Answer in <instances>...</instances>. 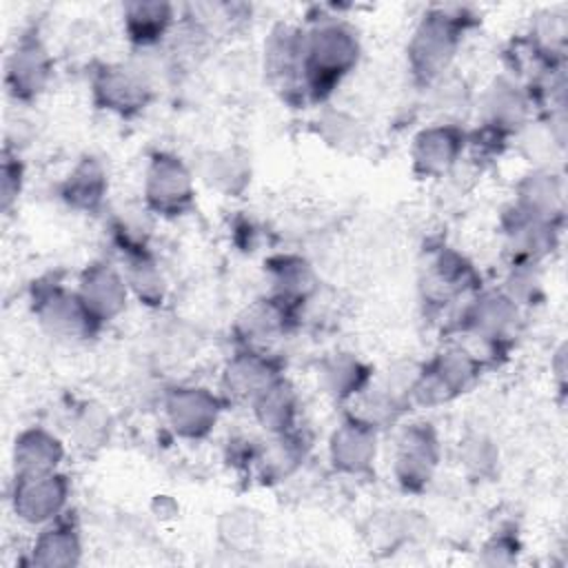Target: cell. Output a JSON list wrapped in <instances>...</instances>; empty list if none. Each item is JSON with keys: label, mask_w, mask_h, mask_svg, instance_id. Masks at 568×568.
<instances>
[{"label": "cell", "mask_w": 568, "mask_h": 568, "mask_svg": "<svg viewBox=\"0 0 568 568\" xmlns=\"http://www.w3.org/2000/svg\"><path fill=\"white\" fill-rule=\"evenodd\" d=\"M362 58L357 31L339 18H317L304 29V75L302 93L324 102Z\"/></svg>", "instance_id": "1"}, {"label": "cell", "mask_w": 568, "mask_h": 568, "mask_svg": "<svg viewBox=\"0 0 568 568\" xmlns=\"http://www.w3.org/2000/svg\"><path fill=\"white\" fill-rule=\"evenodd\" d=\"M466 31V16L462 9L433 7L415 24L406 60L413 80L428 89L450 73Z\"/></svg>", "instance_id": "2"}, {"label": "cell", "mask_w": 568, "mask_h": 568, "mask_svg": "<svg viewBox=\"0 0 568 568\" xmlns=\"http://www.w3.org/2000/svg\"><path fill=\"white\" fill-rule=\"evenodd\" d=\"M481 366L484 362L462 342L442 348L430 362L422 364L410 404L430 408L459 397L477 382Z\"/></svg>", "instance_id": "3"}, {"label": "cell", "mask_w": 568, "mask_h": 568, "mask_svg": "<svg viewBox=\"0 0 568 568\" xmlns=\"http://www.w3.org/2000/svg\"><path fill=\"white\" fill-rule=\"evenodd\" d=\"M521 308L499 291L477 293L459 315V333L468 337V344H479L488 355H497L519 333Z\"/></svg>", "instance_id": "4"}, {"label": "cell", "mask_w": 568, "mask_h": 568, "mask_svg": "<svg viewBox=\"0 0 568 568\" xmlns=\"http://www.w3.org/2000/svg\"><path fill=\"white\" fill-rule=\"evenodd\" d=\"M142 195L146 211L178 217L195 202V175L180 155L158 151L146 164Z\"/></svg>", "instance_id": "5"}, {"label": "cell", "mask_w": 568, "mask_h": 568, "mask_svg": "<svg viewBox=\"0 0 568 568\" xmlns=\"http://www.w3.org/2000/svg\"><path fill=\"white\" fill-rule=\"evenodd\" d=\"M93 102L120 118L142 113L153 100V78L140 62L102 64L91 78Z\"/></svg>", "instance_id": "6"}, {"label": "cell", "mask_w": 568, "mask_h": 568, "mask_svg": "<svg viewBox=\"0 0 568 568\" xmlns=\"http://www.w3.org/2000/svg\"><path fill=\"white\" fill-rule=\"evenodd\" d=\"M33 315L44 333L67 342L89 339L98 333V324L82 304L75 288H67L58 282L36 284L33 288Z\"/></svg>", "instance_id": "7"}, {"label": "cell", "mask_w": 568, "mask_h": 568, "mask_svg": "<svg viewBox=\"0 0 568 568\" xmlns=\"http://www.w3.org/2000/svg\"><path fill=\"white\" fill-rule=\"evenodd\" d=\"M442 459L437 430L428 422L406 424L393 446V477L408 493H422L433 481Z\"/></svg>", "instance_id": "8"}, {"label": "cell", "mask_w": 568, "mask_h": 568, "mask_svg": "<svg viewBox=\"0 0 568 568\" xmlns=\"http://www.w3.org/2000/svg\"><path fill=\"white\" fill-rule=\"evenodd\" d=\"M224 408V397L200 384H178L164 393L162 410L171 430L189 442L213 433Z\"/></svg>", "instance_id": "9"}, {"label": "cell", "mask_w": 568, "mask_h": 568, "mask_svg": "<svg viewBox=\"0 0 568 568\" xmlns=\"http://www.w3.org/2000/svg\"><path fill=\"white\" fill-rule=\"evenodd\" d=\"M69 479L60 470L13 477L11 508L22 524L42 528L62 517L69 504Z\"/></svg>", "instance_id": "10"}, {"label": "cell", "mask_w": 568, "mask_h": 568, "mask_svg": "<svg viewBox=\"0 0 568 568\" xmlns=\"http://www.w3.org/2000/svg\"><path fill=\"white\" fill-rule=\"evenodd\" d=\"M51 78H53V58L44 40L40 38L38 29L24 31L16 40L7 58L4 82L9 93L18 102H31L44 93Z\"/></svg>", "instance_id": "11"}, {"label": "cell", "mask_w": 568, "mask_h": 568, "mask_svg": "<svg viewBox=\"0 0 568 568\" xmlns=\"http://www.w3.org/2000/svg\"><path fill=\"white\" fill-rule=\"evenodd\" d=\"M477 109L481 131L497 140H506L530 124L532 95L517 82L499 78L486 87Z\"/></svg>", "instance_id": "12"}, {"label": "cell", "mask_w": 568, "mask_h": 568, "mask_svg": "<svg viewBox=\"0 0 568 568\" xmlns=\"http://www.w3.org/2000/svg\"><path fill=\"white\" fill-rule=\"evenodd\" d=\"M468 144L466 131L457 122H433L419 129L410 144L413 171L422 178L448 175L464 155Z\"/></svg>", "instance_id": "13"}, {"label": "cell", "mask_w": 568, "mask_h": 568, "mask_svg": "<svg viewBox=\"0 0 568 568\" xmlns=\"http://www.w3.org/2000/svg\"><path fill=\"white\" fill-rule=\"evenodd\" d=\"M75 291L98 326L118 320L126 311L131 300L124 273L102 260L84 266L78 277Z\"/></svg>", "instance_id": "14"}, {"label": "cell", "mask_w": 568, "mask_h": 568, "mask_svg": "<svg viewBox=\"0 0 568 568\" xmlns=\"http://www.w3.org/2000/svg\"><path fill=\"white\" fill-rule=\"evenodd\" d=\"M277 377H282L280 366L264 348L240 346L226 359L220 386L226 402L251 404Z\"/></svg>", "instance_id": "15"}, {"label": "cell", "mask_w": 568, "mask_h": 568, "mask_svg": "<svg viewBox=\"0 0 568 568\" xmlns=\"http://www.w3.org/2000/svg\"><path fill=\"white\" fill-rule=\"evenodd\" d=\"M379 430L353 415H346L328 437V462L339 475L362 477L375 466Z\"/></svg>", "instance_id": "16"}, {"label": "cell", "mask_w": 568, "mask_h": 568, "mask_svg": "<svg viewBox=\"0 0 568 568\" xmlns=\"http://www.w3.org/2000/svg\"><path fill=\"white\" fill-rule=\"evenodd\" d=\"M504 237L513 264H539L557 246V222L510 206L504 215Z\"/></svg>", "instance_id": "17"}, {"label": "cell", "mask_w": 568, "mask_h": 568, "mask_svg": "<svg viewBox=\"0 0 568 568\" xmlns=\"http://www.w3.org/2000/svg\"><path fill=\"white\" fill-rule=\"evenodd\" d=\"M264 73L282 91H302L304 29L275 24L264 40Z\"/></svg>", "instance_id": "18"}, {"label": "cell", "mask_w": 568, "mask_h": 568, "mask_svg": "<svg viewBox=\"0 0 568 568\" xmlns=\"http://www.w3.org/2000/svg\"><path fill=\"white\" fill-rule=\"evenodd\" d=\"M67 450L62 439L44 426H29L16 435L11 448L13 477L44 475L60 470Z\"/></svg>", "instance_id": "19"}, {"label": "cell", "mask_w": 568, "mask_h": 568, "mask_svg": "<svg viewBox=\"0 0 568 568\" xmlns=\"http://www.w3.org/2000/svg\"><path fill=\"white\" fill-rule=\"evenodd\" d=\"M515 206L521 211L559 222L564 215V180L557 171L550 166H535L521 180L515 189Z\"/></svg>", "instance_id": "20"}, {"label": "cell", "mask_w": 568, "mask_h": 568, "mask_svg": "<svg viewBox=\"0 0 568 568\" xmlns=\"http://www.w3.org/2000/svg\"><path fill=\"white\" fill-rule=\"evenodd\" d=\"M175 20V7L160 0H135L122 7V27L129 42L149 51L158 47L171 31Z\"/></svg>", "instance_id": "21"}, {"label": "cell", "mask_w": 568, "mask_h": 568, "mask_svg": "<svg viewBox=\"0 0 568 568\" xmlns=\"http://www.w3.org/2000/svg\"><path fill=\"white\" fill-rule=\"evenodd\" d=\"M293 317H295V306L286 304L284 300L275 295L257 300L237 320L240 344L262 348L264 342L277 339L282 333H286Z\"/></svg>", "instance_id": "22"}, {"label": "cell", "mask_w": 568, "mask_h": 568, "mask_svg": "<svg viewBox=\"0 0 568 568\" xmlns=\"http://www.w3.org/2000/svg\"><path fill=\"white\" fill-rule=\"evenodd\" d=\"M82 559V539L73 521L55 519L40 528L31 550L29 564L38 568H73Z\"/></svg>", "instance_id": "23"}, {"label": "cell", "mask_w": 568, "mask_h": 568, "mask_svg": "<svg viewBox=\"0 0 568 568\" xmlns=\"http://www.w3.org/2000/svg\"><path fill=\"white\" fill-rule=\"evenodd\" d=\"M248 406L253 419L266 435H282L297 428L300 395L284 375L266 386Z\"/></svg>", "instance_id": "24"}, {"label": "cell", "mask_w": 568, "mask_h": 568, "mask_svg": "<svg viewBox=\"0 0 568 568\" xmlns=\"http://www.w3.org/2000/svg\"><path fill=\"white\" fill-rule=\"evenodd\" d=\"M109 191V178L100 160L80 158L60 184V197L67 206L82 213H93L102 206Z\"/></svg>", "instance_id": "25"}, {"label": "cell", "mask_w": 568, "mask_h": 568, "mask_svg": "<svg viewBox=\"0 0 568 568\" xmlns=\"http://www.w3.org/2000/svg\"><path fill=\"white\" fill-rule=\"evenodd\" d=\"M304 457L306 442L295 428L282 435H271V439L262 448H257L253 462L264 481H282L302 466Z\"/></svg>", "instance_id": "26"}, {"label": "cell", "mask_w": 568, "mask_h": 568, "mask_svg": "<svg viewBox=\"0 0 568 568\" xmlns=\"http://www.w3.org/2000/svg\"><path fill=\"white\" fill-rule=\"evenodd\" d=\"M202 180L220 193L240 195L251 180L248 158L237 149H217L204 155L200 164Z\"/></svg>", "instance_id": "27"}, {"label": "cell", "mask_w": 568, "mask_h": 568, "mask_svg": "<svg viewBox=\"0 0 568 568\" xmlns=\"http://www.w3.org/2000/svg\"><path fill=\"white\" fill-rule=\"evenodd\" d=\"M126 264L122 268L129 284L131 297L149 308H160L166 300V280L160 264L151 257L146 248L124 253Z\"/></svg>", "instance_id": "28"}, {"label": "cell", "mask_w": 568, "mask_h": 568, "mask_svg": "<svg viewBox=\"0 0 568 568\" xmlns=\"http://www.w3.org/2000/svg\"><path fill=\"white\" fill-rule=\"evenodd\" d=\"M320 379L324 390L339 402H351L373 382L368 366L351 353L328 357L320 368Z\"/></svg>", "instance_id": "29"}, {"label": "cell", "mask_w": 568, "mask_h": 568, "mask_svg": "<svg viewBox=\"0 0 568 568\" xmlns=\"http://www.w3.org/2000/svg\"><path fill=\"white\" fill-rule=\"evenodd\" d=\"M271 282L275 297L284 300L291 306H300L315 288L313 268L293 255H282L271 262Z\"/></svg>", "instance_id": "30"}, {"label": "cell", "mask_w": 568, "mask_h": 568, "mask_svg": "<svg viewBox=\"0 0 568 568\" xmlns=\"http://www.w3.org/2000/svg\"><path fill=\"white\" fill-rule=\"evenodd\" d=\"M220 539L233 550H248L260 539V519L248 508H231L220 517Z\"/></svg>", "instance_id": "31"}, {"label": "cell", "mask_w": 568, "mask_h": 568, "mask_svg": "<svg viewBox=\"0 0 568 568\" xmlns=\"http://www.w3.org/2000/svg\"><path fill=\"white\" fill-rule=\"evenodd\" d=\"M317 124H320L317 129H320L322 138L326 140V144H331L339 151H353L364 140L362 124L346 111H339V109L324 111L322 118L317 120Z\"/></svg>", "instance_id": "32"}, {"label": "cell", "mask_w": 568, "mask_h": 568, "mask_svg": "<svg viewBox=\"0 0 568 568\" xmlns=\"http://www.w3.org/2000/svg\"><path fill=\"white\" fill-rule=\"evenodd\" d=\"M499 450L486 435H468L459 446V464L473 477H486L495 470Z\"/></svg>", "instance_id": "33"}, {"label": "cell", "mask_w": 568, "mask_h": 568, "mask_svg": "<svg viewBox=\"0 0 568 568\" xmlns=\"http://www.w3.org/2000/svg\"><path fill=\"white\" fill-rule=\"evenodd\" d=\"M109 430H111V417H109V413L102 410V406L87 404L75 415L73 437L82 448L102 446L109 439Z\"/></svg>", "instance_id": "34"}, {"label": "cell", "mask_w": 568, "mask_h": 568, "mask_svg": "<svg viewBox=\"0 0 568 568\" xmlns=\"http://www.w3.org/2000/svg\"><path fill=\"white\" fill-rule=\"evenodd\" d=\"M539 291H541V282L535 264H510L501 293H506L521 308V306L535 304V300L539 297Z\"/></svg>", "instance_id": "35"}, {"label": "cell", "mask_w": 568, "mask_h": 568, "mask_svg": "<svg viewBox=\"0 0 568 568\" xmlns=\"http://www.w3.org/2000/svg\"><path fill=\"white\" fill-rule=\"evenodd\" d=\"M24 184V166L18 158V151H11V146H4L2 153V169H0V200L2 211L7 213L20 197Z\"/></svg>", "instance_id": "36"}, {"label": "cell", "mask_w": 568, "mask_h": 568, "mask_svg": "<svg viewBox=\"0 0 568 568\" xmlns=\"http://www.w3.org/2000/svg\"><path fill=\"white\" fill-rule=\"evenodd\" d=\"M515 555H517V541L508 535H495L484 546L481 561L488 566H506V564L515 561Z\"/></svg>", "instance_id": "37"}, {"label": "cell", "mask_w": 568, "mask_h": 568, "mask_svg": "<svg viewBox=\"0 0 568 568\" xmlns=\"http://www.w3.org/2000/svg\"><path fill=\"white\" fill-rule=\"evenodd\" d=\"M566 348L564 346H559L557 348V353H555V364H552V368L557 371L555 375H557V379H559V384H564V377H566Z\"/></svg>", "instance_id": "38"}]
</instances>
